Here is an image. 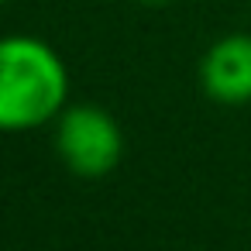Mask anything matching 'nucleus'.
I'll return each instance as SVG.
<instances>
[{"instance_id":"3","label":"nucleus","mask_w":251,"mask_h":251,"mask_svg":"<svg viewBox=\"0 0 251 251\" xmlns=\"http://www.w3.org/2000/svg\"><path fill=\"white\" fill-rule=\"evenodd\" d=\"M200 86L217 103L227 107L251 103V31L224 35L203 52Z\"/></svg>"},{"instance_id":"4","label":"nucleus","mask_w":251,"mask_h":251,"mask_svg":"<svg viewBox=\"0 0 251 251\" xmlns=\"http://www.w3.org/2000/svg\"><path fill=\"white\" fill-rule=\"evenodd\" d=\"M138 4H151V7H162V4H169V0H138Z\"/></svg>"},{"instance_id":"2","label":"nucleus","mask_w":251,"mask_h":251,"mask_svg":"<svg viewBox=\"0 0 251 251\" xmlns=\"http://www.w3.org/2000/svg\"><path fill=\"white\" fill-rule=\"evenodd\" d=\"M55 151L73 176L103 179L121 162L124 134L110 110L97 103H76L55 117Z\"/></svg>"},{"instance_id":"1","label":"nucleus","mask_w":251,"mask_h":251,"mask_svg":"<svg viewBox=\"0 0 251 251\" xmlns=\"http://www.w3.org/2000/svg\"><path fill=\"white\" fill-rule=\"evenodd\" d=\"M69 69L35 35L0 38V134L45 127L66 110Z\"/></svg>"},{"instance_id":"5","label":"nucleus","mask_w":251,"mask_h":251,"mask_svg":"<svg viewBox=\"0 0 251 251\" xmlns=\"http://www.w3.org/2000/svg\"><path fill=\"white\" fill-rule=\"evenodd\" d=\"M0 4H7V0H0Z\"/></svg>"}]
</instances>
